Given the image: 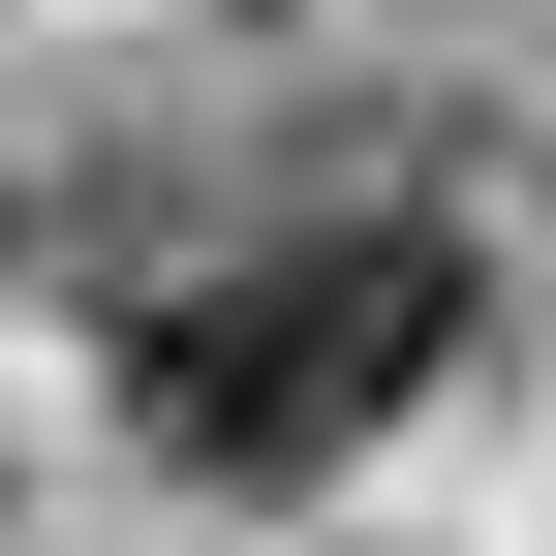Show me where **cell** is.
<instances>
[{
  "label": "cell",
  "instance_id": "6da1fadb",
  "mask_svg": "<svg viewBox=\"0 0 556 556\" xmlns=\"http://www.w3.org/2000/svg\"><path fill=\"white\" fill-rule=\"evenodd\" d=\"M464 340H495V248H464L433 186H340V217H248L217 278L124 309V433H155L186 495H340Z\"/></svg>",
  "mask_w": 556,
  "mask_h": 556
},
{
  "label": "cell",
  "instance_id": "7a4b0ae2",
  "mask_svg": "<svg viewBox=\"0 0 556 556\" xmlns=\"http://www.w3.org/2000/svg\"><path fill=\"white\" fill-rule=\"evenodd\" d=\"M0 278H31V186H0Z\"/></svg>",
  "mask_w": 556,
  "mask_h": 556
}]
</instances>
